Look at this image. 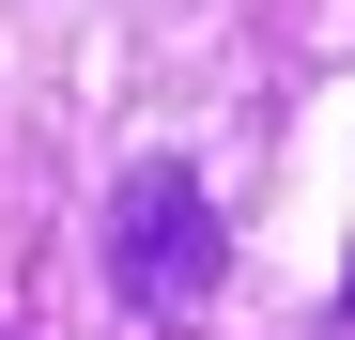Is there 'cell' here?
<instances>
[{"label": "cell", "mask_w": 355, "mask_h": 340, "mask_svg": "<svg viewBox=\"0 0 355 340\" xmlns=\"http://www.w3.org/2000/svg\"><path fill=\"white\" fill-rule=\"evenodd\" d=\"M108 278H124L139 309H201L216 294V201L186 155H139L124 186H108Z\"/></svg>", "instance_id": "1"}]
</instances>
